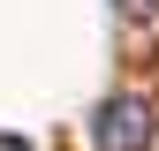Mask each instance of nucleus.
Returning <instances> with one entry per match:
<instances>
[{
    "instance_id": "1",
    "label": "nucleus",
    "mask_w": 159,
    "mask_h": 151,
    "mask_svg": "<svg viewBox=\"0 0 159 151\" xmlns=\"http://www.w3.org/2000/svg\"><path fill=\"white\" fill-rule=\"evenodd\" d=\"M91 144H98V151H152V144H159V113H152V98L114 91V98L91 113Z\"/></svg>"
},
{
    "instance_id": "2",
    "label": "nucleus",
    "mask_w": 159,
    "mask_h": 151,
    "mask_svg": "<svg viewBox=\"0 0 159 151\" xmlns=\"http://www.w3.org/2000/svg\"><path fill=\"white\" fill-rule=\"evenodd\" d=\"M121 15H129V23H152V15H159V0H121Z\"/></svg>"
},
{
    "instance_id": "3",
    "label": "nucleus",
    "mask_w": 159,
    "mask_h": 151,
    "mask_svg": "<svg viewBox=\"0 0 159 151\" xmlns=\"http://www.w3.org/2000/svg\"><path fill=\"white\" fill-rule=\"evenodd\" d=\"M0 151H30V144H23V136H0Z\"/></svg>"
}]
</instances>
